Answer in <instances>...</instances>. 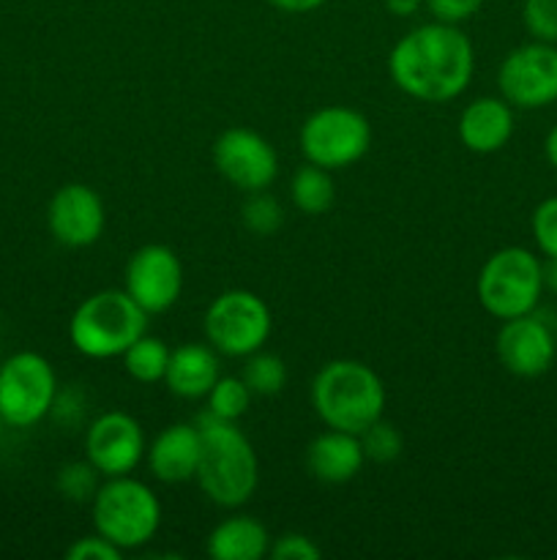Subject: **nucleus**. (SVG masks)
I'll list each match as a JSON object with an SVG mask.
<instances>
[{
    "instance_id": "nucleus-1",
    "label": "nucleus",
    "mask_w": 557,
    "mask_h": 560,
    "mask_svg": "<svg viewBox=\"0 0 557 560\" xmlns=\"http://www.w3.org/2000/svg\"><path fill=\"white\" fill-rule=\"evenodd\" d=\"M475 52L459 25L429 22L404 33L388 55V74L399 91L418 102L446 104L467 91Z\"/></svg>"
},
{
    "instance_id": "nucleus-2",
    "label": "nucleus",
    "mask_w": 557,
    "mask_h": 560,
    "mask_svg": "<svg viewBox=\"0 0 557 560\" xmlns=\"http://www.w3.org/2000/svg\"><path fill=\"white\" fill-rule=\"evenodd\" d=\"M202 452L197 468V485L208 501L222 509H238L251 501L260 485V465L249 438L235 427V421L202 413L200 421Z\"/></svg>"
},
{
    "instance_id": "nucleus-3",
    "label": "nucleus",
    "mask_w": 557,
    "mask_h": 560,
    "mask_svg": "<svg viewBox=\"0 0 557 560\" xmlns=\"http://www.w3.org/2000/svg\"><path fill=\"white\" fill-rule=\"evenodd\" d=\"M388 394L380 375L364 361H328L311 381V408L328 430L360 435L382 419Z\"/></svg>"
},
{
    "instance_id": "nucleus-4",
    "label": "nucleus",
    "mask_w": 557,
    "mask_h": 560,
    "mask_svg": "<svg viewBox=\"0 0 557 560\" xmlns=\"http://www.w3.org/2000/svg\"><path fill=\"white\" fill-rule=\"evenodd\" d=\"M147 317L126 290H98L74 310L69 339L87 359H115L147 334Z\"/></svg>"
},
{
    "instance_id": "nucleus-5",
    "label": "nucleus",
    "mask_w": 557,
    "mask_h": 560,
    "mask_svg": "<svg viewBox=\"0 0 557 560\" xmlns=\"http://www.w3.org/2000/svg\"><path fill=\"white\" fill-rule=\"evenodd\" d=\"M93 525L96 534L123 552L137 550L156 536L162 525V503L145 481L112 476L102 481L93 498Z\"/></svg>"
},
{
    "instance_id": "nucleus-6",
    "label": "nucleus",
    "mask_w": 557,
    "mask_h": 560,
    "mask_svg": "<svg viewBox=\"0 0 557 560\" xmlns=\"http://www.w3.org/2000/svg\"><path fill=\"white\" fill-rule=\"evenodd\" d=\"M481 306L497 320L535 312L544 293L541 260L524 246H506L489 255L475 282Z\"/></svg>"
},
{
    "instance_id": "nucleus-7",
    "label": "nucleus",
    "mask_w": 557,
    "mask_h": 560,
    "mask_svg": "<svg viewBox=\"0 0 557 560\" xmlns=\"http://www.w3.org/2000/svg\"><path fill=\"white\" fill-rule=\"evenodd\" d=\"M300 151L306 162L325 170L353 167L369 153L371 124L364 113L342 104L320 107L300 126Z\"/></svg>"
},
{
    "instance_id": "nucleus-8",
    "label": "nucleus",
    "mask_w": 557,
    "mask_h": 560,
    "mask_svg": "<svg viewBox=\"0 0 557 560\" xmlns=\"http://www.w3.org/2000/svg\"><path fill=\"white\" fill-rule=\"evenodd\" d=\"M205 339L216 353L246 359L262 350L271 337V310L251 290H227L216 295L205 312Z\"/></svg>"
},
{
    "instance_id": "nucleus-9",
    "label": "nucleus",
    "mask_w": 557,
    "mask_h": 560,
    "mask_svg": "<svg viewBox=\"0 0 557 560\" xmlns=\"http://www.w3.org/2000/svg\"><path fill=\"white\" fill-rule=\"evenodd\" d=\"M58 377L42 353L22 350L0 364V416L16 430L38 424L52 413Z\"/></svg>"
},
{
    "instance_id": "nucleus-10",
    "label": "nucleus",
    "mask_w": 557,
    "mask_h": 560,
    "mask_svg": "<svg viewBox=\"0 0 557 560\" xmlns=\"http://www.w3.org/2000/svg\"><path fill=\"white\" fill-rule=\"evenodd\" d=\"M497 88L511 107L541 109L557 102V44L530 42L511 49L497 69Z\"/></svg>"
},
{
    "instance_id": "nucleus-11",
    "label": "nucleus",
    "mask_w": 557,
    "mask_h": 560,
    "mask_svg": "<svg viewBox=\"0 0 557 560\" xmlns=\"http://www.w3.org/2000/svg\"><path fill=\"white\" fill-rule=\"evenodd\" d=\"M213 167L240 191H262L276 180L278 156L271 142L254 129L233 126L213 142Z\"/></svg>"
},
{
    "instance_id": "nucleus-12",
    "label": "nucleus",
    "mask_w": 557,
    "mask_h": 560,
    "mask_svg": "<svg viewBox=\"0 0 557 560\" xmlns=\"http://www.w3.org/2000/svg\"><path fill=\"white\" fill-rule=\"evenodd\" d=\"M183 290V262L169 246L145 244L126 262V293L147 312L173 310Z\"/></svg>"
},
{
    "instance_id": "nucleus-13",
    "label": "nucleus",
    "mask_w": 557,
    "mask_h": 560,
    "mask_svg": "<svg viewBox=\"0 0 557 560\" xmlns=\"http://www.w3.org/2000/svg\"><path fill=\"white\" fill-rule=\"evenodd\" d=\"M87 463L104 476H129L145 457V432L134 416L123 410H107L85 432Z\"/></svg>"
},
{
    "instance_id": "nucleus-14",
    "label": "nucleus",
    "mask_w": 557,
    "mask_h": 560,
    "mask_svg": "<svg viewBox=\"0 0 557 560\" xmlns=\"http://www.w3.org/2000/svg\"><path fill=\"white\" fill-rule=\"evenodd\" d=\"M47 224L52 238L69 249L93 246L107 228L102 195L87 184L60 186L49 200Z\"/></svg>"
},
{
    "instance_id": "nucleus-15",
    "label": "nucleus",
    "mask_w": 557,
    "mask_h": 560,
    "mask_svg": "<svg viewBox=\"0 0 557 560\" xmlns=\"http://www.w3.org/2000/svg\"><path fill=\"white\" fill-rule=\"evenodd\" d=\"M495 350L500 364L517 377H541L552 370L557 355L555 331L549 323L541 320L538 315H522L502 320L497 331Z\"/></svg>"
},
{
    "instance_id": "nucleus-16",
    "label": "nucleus",
    "mask_w": 557,
    "mask_h": 560,
    "mask_svg": "<svg viewBox=\"0 0 557 560\" xmlns=\"http://www.w3.org/2000/svg\"><path fill=\"white\" fill-rule=\"evenodd\" d=\"M202 435L197 424H169L147 448V468L162 485H186L197 479Z\"/></svg>"
},
{
    "instance_id": "nucleus-17",
    "label": "nucleus",
    "mask_w": 557,
    "mask_h": 560,
    "mask_svg": "<svg viewBox=\"0 0 557 560\" xmlns=\"http://www.w3.org/2000/svg\"><path fill=\"white\" fill-rule=\"evenodd\" d=\"M513 107L506 98L481 96L459 115V140L467 151L489 156L502 151L513 137Z\"/></svg>"
},
{
    "instance_id": "nucleus-18",
    "label": "nucleus",
    "mask_w": 557,
    "mask_h": 560,
    "mask_svg": "<svg viewBox=\"0 0 557 560\" xmlns=\"http://www.w3.org/2000/svg\"><path fill=\"white\" fill-rule=\"evenodd\" d=\"M366 463L358 435L342 430L320 432L306 448V468L322 485H344L360 474Z\"/></svg>"
},
{
    "instance_id": "nucleus-19",
    "label": "nucleus",
    "mask_w": 557,
    "mask_h": 560,
    "mask_svg": "<svg viewBox=\"0 0 557 560\" xmlns=\"http://www.w3.org/2000/svg\"><path fill=\"white\" fill-rule=\"evenodd\" d=\"M218 377H222V372H218L216 350L211 345L189 342L169 353L164 383H167L175 397L202 399L208 397V392H211Z\"/></svg>"
},
{
    "instance_id": "nucleus-20",
    "label": "nucleus",
    "mask_w": 557,
    "mask_h": 560,
    "mask_svg": "<svg viewBox=\"0 0 557 560\" xmlns=\"http://www.w3.org/2000/svg\"><path fill=\"white\" fill-rule=\"evenodd\" d=\"M205 550L213 560H260L271 552V536L260 520L235 514L211 530Z\"/></svg>"
},
{
    "instance_id": "nucleus-21",
    "label": "nucleus",
    "mask_w": 557,
    "mask_h": 560,
    "mask_svg": "<svg viewBox=\"0 0 557 560\" xmlns=\"http://www.w3.org/2000/svg\"><path fill=\"white\" fill-rule=\"evenodd\" d=\"M289 200L306 217H322L336 202V186H333L331 170L317 167V164H306V167L295 170L293 180H289Z\"/></svg>"
},
{
    "instance_id": "nucleus-22",
    "label": "nucleus",
    "mask_w": 557,
    "mask_h": 560,
    "mask_svg": "<svg viewBox=\"0 0 557 560\" xmlns=\"http://www.w3.org/2000/svg\"><path fill=\"white\" fill-rule=\"evenodd\" d=\"M169 353H173V350L164 345V339L142 334V337L123 353V366L137 383H158L167 375Z\"/></svg>"
},
{
    "instance_id": "nucleus-23",
    "label": "nucleus",
    "mask_w": 557,
    "mask_h": 560,
    "mask_svg": "<svg viewBox=\"0 0 557 560\" xmlns=\"http://www.w3.org/2000/svg\"><path fill=\"white\" fill-rule=\"evenodd\" d=\"M240 377L251 388V394H257V397H273V394L284 392V386H287V364L278 355L257 350V353L246 355L244 375Z\"/></svg>"
},
{
    "instance_id": "nucleus-24",
    "label": "nucleus",
    "mask_w": 557,
    "mask_h": 560,
    "mask_svg": "<svg viewBox=\"0 0 557 560\" xmlns=\"http://www.w3.org/2000/svg\"><path fill=\"white\" fill-rule=\"evenodd\" d=\"M251 388L246 386L244 377H218L208 392V413L224 421H238L249 413L251 408Z\"/></svg>"
},
{
    "instance_id": "nucleus-25",
    "label": "nucleus",
    "mask_w": 557,
    "mask_h": 560,
    "mask_svg": "<svg viewBox=\"0 0 557 560\" xmlns=\"http://www.w3.org/2000/svg\"><path fill=\"white\" fill-rule=\"evenodd\" d=\"M240 217H244V224L249 233L268 238V235L278 233V228L284 224V208L282 202H278L273 195H268L265 189L249 191Z\"/></svg>"
},
{
    "instance_id": "nucleus-26",
    "label": "nucleus",
    "mask_w": 557,
    "mask_h": 560,
    "mask_svg": "<svg viewBox=\"0 0 557 560\" xmlns=\"http://www.w3.org/2000/svg\"><path fill=\"white\" fill-rule=\"evenodd\" d=\"M104 476L91 463H69L58 470V490L71 503H93Z\"/></svg>"
},
{
    "instance_id": "nucleus-27",
    "label": "nucleus",
    "mask_w": 557,
    "mask_h": 560,
    "mask_svg": "<svg viewBox=\"0 0 557 560\" xmlns=\"http://www.w3.org/2000/svg\"><path fill=\"white\" fill-rule=\"evenodd\" d=\"M358 438L366 459H371V463H393V459H399V454L404 448L402 432L396 430V424H391L386 419H377Z\"/></svg>"
},
{
    "instance_id": "nucleus-28",
    "label": "nucleus",
    "mask_w": 557,
    "mask_h": 560,
    "mask_svg": "<svg viewBox=\"0 0 557 560\" xmlns=\"http://www.w3.org/2000/svg\"><path fill=\"white\" fill-rule=\"evenodd\" d=\"M522 22L535 42L557 44V0H524Z\"/></svg>"
},
{
    "instance_id": "nucleus-29",
    "label": "nucleus",
    "mask_w": 557,
    "mask_h": 560,
    "mask_svg": "<svg viewBox=\"0 0 557 560\" xmlns=\"http://www.w3.org/2000/svg\"><path fill=\"white\" fill-rule=\"evenodd\" d=\"M533 241L544 257H557V195L546 197L530 219Z\"/></svg>"
},
{
    "instance_id": "nucleus-30",
    "label": "nucleus",
    "mask_w": 557,
    "mask_h": 560,
    "mask_svg": "<svg viewBox=\"0 0 557 560\" xmlns=\"http://www.w3.org/2000/svg\"><path fill=\"white\" fill-rule=\"evenodd\" d=\"M273 560H320L322 550L304 534H284L278 536L268 552Z\"/></svg>"
},
{
    "instance_id": "nucleus-31",
    "label": "nucleus",
    "mask_w": 557,
    "mask_h": 560,
    "mask_svg": "<svg viewBox=\"0 0 557 560\" xmlns=\"http://www.w3.org/2000/svg\"><path fill=\"white\" fill-rule=\"evenodd\" d=\"M123 550L118 545H112L109 539H104L102 534L82 536L74 545L66 550V558L69 560H120Z\"/></svg>"
},
{
    "instance_id": "nucleus-32",
    "label": "nucleus",
    "mask_w": 557,
    "mask_h": 560,
    "mask_svg": "<svg viewBox=\"0 0 557 560\" xmlns=\"http://www.w3.org/2000/svg\"><path fill=\"white\" fill-rule=\"evenodd\" d=\"M429 14L437 22H448V25H459V22L470 20L481 11L484 0H424Z\"/></svg>"
},
{
    "instance_id": "nucleus-33",
    "label": "nucleus",
    "mask_w": 557,
    "mask_h": 560,
    "mask_svg": "<svg viewBox=\"0 0 557 560\" xmlns=\"http://www.w3.org/2000/svg\"><path fill=\"white\" fill-rule=\"evenodd\" d=\"M273 9L284 11V14H309V11L320 9L325 0H268Z\"/></svg>"
},
{
    "instance_id": "nucleus-34",
    "label": "nucleus",
    "mask_w": 557,
    "mask_h": 560,
    "mask_svg": "<svg viewBox=\"0 0 557 560\" xmlns=\"http://www.w3.org/2000/svg\"><path fill=\"white\" fill-rule=\"evenodd\" d=\"M420 5H424V0H386V9L393 16H413L418 14Z\"/></svg>"
},
{
    "instance_id": "nucleus-35",
    "label": "nucleus",
    "mask_w": 557,
    "mask_h": 560,
    "mask_svg": "<svg viewBox=\"0 0 557 560\" xmlns=\"http://www.w3.org/2000/svg\"><path fill=\"white\" fill-rule=\"evenodd\" d=\"M541 271H544V290L557 293V257H546V260H541Z\"/></svg>"
},
{
    "instance_id": "nucleus-36",
    "label": "nucleus",
    "mask_w": 557,
    "mask_h": 560,
    "mask_svg": "<svg viewBox=\"0 0 557 560\" xmlns=\"http://www.w3.org/2000/svg\"><path fill=\"white\" fill-rule=\"evenodd\" d=\"M544 153H546V162H549L552 167L557 170V124L552 126L549 135H546V140H544Z\"/></svg>"
},
{
    "instance_id": "nucleus-37",
    "label": "nucleus",
    "mask_w": 557,
    "mask_h": 560,
    "mask_svg": "<svg viewBox=\"0 0 557 560\" xmlns=\"http://www.w3.org/2000/svg\"><path fill=\"white\" fill-rule=\"evenodd\" d=\"M5 427H9V424H5V419H3V416H0V441H3V432H5Z\"/></svg>"
}]
</instances>
